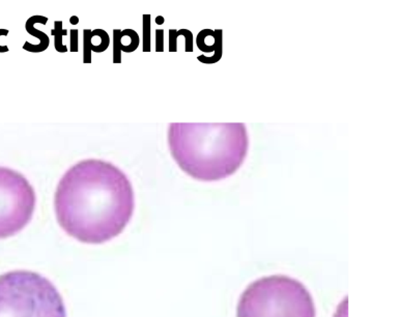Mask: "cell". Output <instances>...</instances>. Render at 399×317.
<instances>
[{"instance_id":"12","label":"cell","mask_w":399,"mask_h":317,"mask_svg":"<svg viewBox=\"0 0 399 317\" xmlns=\"http://www.w3.org/2000/svg\"><path fill=\"white\" fill-rule=\"evenodd\" d=\"M178 33L176 29H170L169 30V51L176 52V39H178Z\"/></svg>"},{"instance_id":"16","label":"cell","mask_w":399,"mask_h":317,"mask_svg":"<svg viewBox=\"0 0 399 317\" xmlns=\"http://www.w3.org/2000/svg\"><path fill=\"white\" fill-rule=\"evenodd\" d=\"M70 21L73 25L78 24V22H79L78 17L73 16L72 18L70 19Z\"/></svg>"},{"instance_id":"6","label":"cell","mask_w":399,"mask_h":317,"mask_svg":"<svg viewBox=\"0 0 399 317\" xmlns=\"http://www.w3.org/2000/svg\"><path fill=\"white\" fill-rule=\"evenodd\" d=\"M139 46V35L133 29H114L113 30V62H122V51L131 53Z\"/></svg>"},{"instance_id":"4","label":"cell","mask_w":399,"mask_h":317,"mask_svg":"<svg viewBox=\"0 0 399 317\" xmlns=\"http://www.w3.org/2000/svg\"><path fill=\"white\" fill-rule=\"evenodd\" d=\"M0 317H66V312L51 281L30 271H12L0 276Z\"/></svg>"},{"instance_id":"15","label":"cell","mask_w":399,"mask_h":317,"mask_svg":"<svg viewBox=\"0 0 399 317\" xmlns=\"http://www.w3.org/2000/svg\"><path fill=\"white\" fill-rule=\"evenodd\" d=\"M10 31L8 29H0V37L2 35H8ZM6 52H8V46H1L0 45V53H6Z\"/></svg>"},{"instance_id":"13","label":"cell","mask_w":399,"mask_h":317,"mask_svg":"<svg viewBox=\"0 0 399 317\" xmlns=\"http://www.w3.org/2000/svg\"><path fill=\"white\" fill-rule=\"evenodd\" d=\"M182 30V35H185V39H186V52L193 51V35L191 31L187 30V29H180Z\"/></svg>"},{"instance_id":"9","label":"cell","mask_w":399,"mask_h":317,"mask_svg":"<svg viewBox=\"0 0 399 317\" xmlns=\"http://www.w3.org/2000/svg\"><path fill=\"white\" fill-rule=\"evenodd\" d=\"M51 35L54 37V47H55L56 51L59 52V53L68 52V47L62 44V37L68 35V30L62 29V21L54 22V29H52Z\"/></svg>"},{"instance_id":"3","label":"cell","mask_w":399,"mask_h":317,"mask_svg":"<svg viewBox=\"0 0 399 317\" xmlns=\"http://www.w3.org/2000/svg\"><path fill=\"white\" fill-rule=\"evenodd\" d=\"M236 317H315L308 289L290 277H263L241 296Z\"/></svg>"},{"instance_id":"8","label":"cell","mask_w":399,"mask_h":317,"mask_svg":"<svg viewBox=\"0 0 399 317\" xmlns=\"http://www.w3.org/2000/svg\"><path fill=\"white\" fill-rule=\"evenodd\" d=\"M110 37L108 33L102 37L99 44L93 43V30L84 29L83 30V62L91 64V52L102 53L109 47Z\"/></svg>"},{"instance_id":"14","label":"cell","mask_w":399,"mask_h":317,"mask_svg":"<svg viewBox=\"0 0 399 317\" xmlns=\"http://www.w3.org/2000/svg\"><path fill=\"white\" fill-rule=\"evenodd\" d=\"M71 51H78V30L77 29L71 30Z\"/></svg>"},{"instance_id":"5","label":"cell","mask_w":399,"mask_h":317,"mask_svg":"<svg viewBox=\"0 0 399 317\" xmlns=\"http://www.w3.org/2000/svg\"><path fill=\"white\" fill-rule=\"evenodd\" d=\"M35 189L18 171L0 167V239L20 233L33 219Z\"/></svg>"},{"instance_id":"2","label":"cell","mask_w":399,"mask_h":317,"mask_svg":"<svg viewBox=\"0 0 399 317\" xmlns=\"http://www.w3.org/2000/svg\"><path fill=\"white\" fill-rule=\"evenodd\" d=\"M225 125L172 123L168 145L176 164L193 179L215 181L225 176Z\"/></svg>"},{"instance_id":"17","label":"cell","mask_w":399,"mask_h":317,"mask_svg":"<svg viewBox=\"0 0 399 317\" xmlns=\"http://www.w3.org/2000/svg\"><path fill=\"white\" fill-rule=\"evenodd\" d=\"M156 23H157V24H163L164 23V18L163 17L161 16H158L157 19H156Z\"/></svg>"},{"instance_id":"1","label":"cell","mask_w":399,"mask_h":317,"mask_svg":"<svg viewBox=\"0 0 399 317\" xmlns=\"http://www.w3.org/2000/svg\"><path fill=\"white\" fill-rule=\"evenodd\" d=\"M134 208V190L126 173L98 158L80 161L68 169L54 195L58 224L85 244H103L118 237Z\"/></svg>"},{"instance_id":"11","label":"cell","mask_w":399,"mask_h":317,"mask_svg":"<svg viewBox=\"0 0 399 317\" xmlns=\"http://www.w3.org/2000/svg\"><path fill=\"white\" fill-rule=\"evenodd\" d=\"M164 50V30L157 29L156 30V51L163 52Z\"/></svg>"},{"instance_id":"7","label":"cell","mask_w":399,"mask_h":317,"mask_svg":"<svg viewBox=\"0 0 399 317\" xmlns=\"http://www.w3.org/2000/svg\"><path fill=\"white\" fill-rule=\"evenodd\" d=\"M48 22L47 17L44 16H33L26 21L25 23V29H26L27 33L29 35H33V37H37L39 39V44H30L28 42H25L24 45H23V49L26 50V51L31 52V53H39V52L45 51L49 47L50 39L49 37L46 35L43 31L39 30V29L35 28V23H41V24H46Z\"/></svg>"},{"instance_id":"10","label":"cell","mask_w":399,"mask_h":317,"mask_svg":"<svg viewBox=\"0 0 399 317\" xmlns=\"http://www.w3.org/2000/svg\"><path fill=\"white\" fill-rule=\"evenodd\" d=\"M143 51L151 52V15H143Z\"/></svg>"}]
</instances>
